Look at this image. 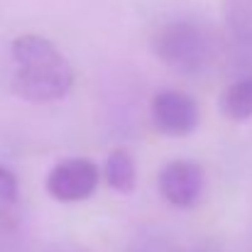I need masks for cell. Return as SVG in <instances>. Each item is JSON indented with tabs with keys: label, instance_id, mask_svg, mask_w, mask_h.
I'll return each instance as SVG.
<instances>
[{
	"label": "cell",
	"instance_id": "1",
	"mask_svg": "<svg viewBox=\"0 0 252 252\" xmlns=\"http://www.w3.org/2000/svg\"><path fill=\"white\" fill-rule=\"evenodd\" d=\"M12 93L27 103L62 100L74 86V69L66 57L42 34H22L12 42Z\"/></svg>",
	"mask_w": 252,
	"mask_h": 252
},
{
	"label": "cell",
	"instance_id": "2",
	"mask_svg": "<svg viewBox=\"0 0 252 252\" xmlns=\"http://www.w3.org/2000/svg\"><path fill=\"white\" fill-rule=\"evenodd\" d=\"M152 49L164 66L186 76L201 71L211 57L203 30L189 20H174L159 27L152 39Z\"/></svg>",
	"mask_w": 252,
	"mask_h": 252
},
{
	"label": "cell",
	"instance_id": "3",
	"mask_svg": "<svg viewBox=\"0 0 252 252\" xmlns=\"http://www.w3.org/2000/svg\"><path fill=\"white\" fill-rule=\"evenodd\" d=\"M100 184V169L86 157H69L57 162L47 174V193L59 203H79L95 193Z\"/></svg>",
	"mask_w": 252,
	"mask_h": 252
},
{
	"label": "cell",
	"instance_id": "4",
	"mask_svg": "<svg viewBox=\"0 0 252 252\" xmlns=\"http://www.w3.org/2000/svg\"><path fill=\"white\" fill-rule=\"evenodd\" d=\"M152 123L167 137H186L198 127L201 108L198 103L184 91H159L152 98Z\"/></svg>",
	"mask_w": 252,
	"mask_h": 252
},
{
	"label": "cell",
	"instance_id": "5",
	"mask_svg": "<svg viewBox=\"0 0 252 252\" xmlns=\"http://www.w3.org/2000/svg\"><path fill=\"white\" fill-rule=\"evenodd\" d=\"M159 193L176 208H193L206 189V176L201 164L191 159H174L157 176Z\"/></svg>",
	"mask_w": 252,
	"mask_h": 252
},
{
	"label": "cell",
	"instance_id": "6",
	"mask_svg": "<svg viewBox=\"0 0 252 252\" xmlns=\"http://www.w3.org/2000/svg\"><path fill=\"white\" fill-rule=\"evenodd\" d=\"M103 179L113 191L132 193L135 186H137V162H135V157L123 147L113 150L108 155L105 164H103Z\"/></svg>",
	"mask_w": 252,
	"mask_h": 252
},
{
	"label": "cell",
	"instance_id": "7",
	"mask_svg": "<svg viewBox=\"0 0 252 252\" xmlns=\"http://www.w3.org/2000/svg\"><path fill=\"white\" fill-rule=\"evenodd\" d=\"M220 113L233 123H245L252 118V74L240 76L228 86L218 100Z\"/></svg>",
	"mask_w": 252,
	"mask_h": 252
},
{
	"label": "cell",
	"instance_id": "8",
	"mask_svg": "<svg viewBox=\"0 0 252 252\" xmlns=\"http://www.w3.org/2000/svg\"><path fill=\"white\" fill-rule=\"evenodd\" d=\"M225 22L233 39L252 49V0H225Z\"/></svg>",
	"mask_w": 252,
	"mask_h": 252
},
{
	"label": "cell",
	"instance_id": "9",
	"mask_svg": "<svg viewBox=\"0 0 252 252\" xmlns=\"http://www.w3.org/2000/svg\"><path fill=\"white\" fill-rule=\"evenodd\" d=\"M17 176L10 169L0 167V203H15L17 201Z\"/></svg>",
	"mask_w": 252,
	"mask_h": 252
},
{
	"label": "cell",
	"instance_id": "10",
	"mask_svg": "<svg viewBox=\"0 0 252 252\" xmlns=\"http://www.w3.org/2000/svg\"><path fill=\"white\" fill-rule=\"evenodd\" d=\"M196 252H220V250H216L213 245H203V248H198Z\"/></svg>",
	"mask_w": 252,
	"mask_h": 252
}]
</instances>
